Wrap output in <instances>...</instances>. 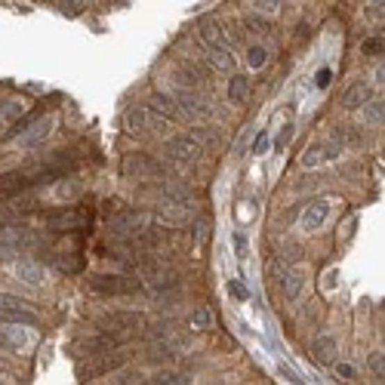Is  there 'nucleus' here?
<instances>
[{"mask_svg": "<svg viewBox=\"0 0 385 385\" xmlns=\"http://www.w3.org/2000/svg\"><path fill=\"white\" fill-rule=\"evenodd\" d=\"M327 219H330V201H327V197H318V201H311L302 210L299 225H302L305 231H318V228H324Z\"/></svg>", "mask_w": 385, "mask_h": 385, "instance_id": "10", "label": "nucleus"}, {"mask_svg": "<svg viewBox=\"0 0 385 385\" xmlns=\"http://www.w3.org/2000/svg\"><path fill=\"white\" fill-rule=\"evenodd\" d=\"M90 293H99V296H136V293H142V281H139V277H126V275H92L90 277Z\"/></svg>", "mask_w": 385, "mask_h": 385, "instance_id": "1", "label": "nucleus"}, {"mask_svg": "<svg viewBox=\"0 0 385 385\" xmlns=\"http://www.w3.org/2000/svg\"><path fill=\"white\" fill-rule=\"evenodd\" d=\"M176 105L185 111V114H191V117H206V114H213V102L204 96V92H197V90H179V96H176Z\"/></svg>", "mask_w": 385, "mask_h": 385, "instance_id": "9", "label": "nucleus"}, {"mask_svg": "<svg viewBox=\"0 0 385 385\" xmlns=\"http://www.w3.org/2000/svg\"><path fill=\"white\" fill-rule=\"evenodd\" d=\"M163 154H167L170 161H179V163H197L204 151L191 136H173V139L163 142Z\"/></svg>", "mask_w": 385, "mask_h": 385, "instance_id": "6", "label": "nucleus"}, {"mask_svg": "<svg viewBox=\"0 0 385 385\" xmlns=\"http://www.w3.org/2000/svg\"><path fill=\"white\" fill-rule=\"evenodd\" d=\"M120 170H124L126 179H158L161 182V176H167V167H163L158 158L145 154V151L126 154L124 163H120Z\"/></svg>", "mask_w": 385, "mask_h": 385, "instance_id": "2", "label": "nucleus"}, {"mask_svg": "<svg viewBox=\"0 0 385 385\" xmlns=\"http://www.w3.org/2000/svg\"><path fill=\"white\" fill-rule=\"evenodd\" d=\"M130 342L126 333H99V336H90L83 339L81 345V354H90V358H99V354H111V352H120V348Z\"/></svg>", "mask_w": 385, "mask_h": 385, "instance_id": "5", "label": "nucleus"}, {"mask_svg": "<svg viewBox=\"0 0 385 385\" xmlns=\"http://www.w3.org/2000/svg\"><path fill=\"white\" fill-rule=\"evenodd\" d=\"M145 385H188V376L179 370H158L154 376H148Z\"/></svg>", "mask_w": 385, "mask_h": 385, "instance_id": "20", "label": "nucleus"}, {"mask_svg": "<svg viewBox=\"0 0 385 385\" xmlns=\"http://www.w3.org/2000/svg\"><path fill=\"white\" fill-rule=\"evenodd\" d=\"M44 222L56 231H65V228H77L83 222V213L81 210H49L44 213Z\"/></svg>", "mask_w": 385, "mask_h": 385, "instance_id": "13", "label": "nucleus"}, {"mask_svg": "<svg viewBox=\"0 0 385 385\" xmlns=\"http://www.w3.org/2000/svg\"><path fill=\"white\" fill-rule=\"evenodd\" d=\"M244 28L249 34H268V22L262 16H247L244 19Z\"/></svg>", "mask_w": 385, "mask_h": 385, "instance_id": "29", "label": "nucleus"}, {"mask_svg": "<svg viewBox=\"0 0 385 385\" xmlns=\"http://www.w3.org/2000/svg\"><path fill=\"white\" fill-rule=\"evenodd\" d=\"M342 151V142L339 139H324V142H315V145L305 148L302 154V167H320V163H330L336 161Z\"/></svg>", "mask_w": 385, "mask_h": 385, "instance_id": "7", "label": "nucleus"}, {"mask_svg": "<svg viewBox=\"0 0 385 385\" xmlns=\"http://www.w3.org/2000/svg\"><path fill=\"white\" fill-rule=\"evenodd\" d=\"M197 34H201L206 53H231V49H228V40H225L222 25H219L216 19H204V22H201V31H197Z\"/></svg>", "mask_w": 385, "mask_h": 385, "instance_id": "11", "label": "nucleus"}, {"mask_svg": "<svg viewBox=\"0 0 385 385\" xmlns=\"http://www.w3.org/2000/svg\"><path fill=\"white\" fill-rule=\"evenodd\" d=\"M34 188L31 182V173H6L0 176V197H16L22 195V191Z\"/></svg>", "mask_w": 385, "mask_h": 385, "instance_id": "15", "label": "nucleus"}, {"mask_svg": "<svg viewBox=\"0 0 385 385\" xmlns=\"http://www.w3.org/2000/svg\"><path fill=\"white\" fill-rule=\"evenodd\" d=\"M376 81H379V83H385V62H382L379 68H376Z\"/></svg>", "mask_w": 385, "mask_h": 385, "instance_id": "40", "label": "nucleus"}, {"mask_svg": "<svg viewBox=\"0 0 385 385\" xmlns=\"http://www.w3.org/2000/svg\"><path fill=\"white\" fill-rule=\"evenodd\" d=\"M311 352H315V361H320V363H336V339L318 336L311 342Z\"/></svg>", "mask_w": 385, "mask_h": 385, "instance_id": "18", "label": "nucleus"}, {"mask_svg": "<svg viewBox=\"0 0 385 385\" xmlns=\"http://www.w3.org/2000/svg\"><path fill=\"white\" fill-rule=\"evenodd\" d=\"M363 124H370V126H376V124H382L385 120V102H370L367 108H363Z\"/></svg>", "mask_w": 385, "mask_h": 385, "instance_id": "25", "label": "nucleus"}, {"mask_svg": "<svg viewBox=\"0 0 385 385\" xmlns=\"http://www.w3.org/2000/svg\"><path fill=\"white\" fill-rule=\"evenodd\" d=\"M367 13L373 19H385V3H367Z\"/></svg>", "mask_w": 385, "mask_h": 385, "instance_id": "34", "label": "nucleus"}, {"mask_svg": "<svg viewBox=\"0 0 385 385\" xmlns=\"http://www.w3.org/2000/svg\"><path fill=\"white\" fill-rule=\"evenodd\" d=\"M176 354H179V342L161 339V342H154V345L148 348V354H145V358H148V361H173Z\"/></svg>", "mask_w": 385, "mask_h": 385, "instance_id": "19", "label": "nucleus"}, {"mask_svg": "<svg viewBox=\"0 0 385 385\" xmlns=\"http://www.w3.org/2000/svg\"><path fill=\"white\" fill-rule=\"evenodd\" d=\"M130 361V352H111V354H99V358H92L87 363H81V376H102V373H111V370L124 367V363Z\"/></svg>", "mask_w": 385, "mask_h": 385, "instance_id": "8", "label": "nucleus"}, {"mask_svg": "<svg viewBox=\"0 0 385 385\" xmlns=\"http://www.w3.org/2000/svg\"><path fill=\"white\" fill-rule=\"evenodd\" d=\"M367 363H370V370H373L376 379H385V354L382 352H370Z\"/></svg>", "mask_w": 385, "mask_h": 385, "instance_id": "28", "label": "nucleus"}, {"mask_svg": "<svg viewBox=\"0 0 385 385\" xmlns=\"http://www.w3.org/2000/svg\"><path fill=\"white\" fill-rule=\"evenodd\" d=\"M281 373H284V376H287V379H290V382H293V385H302V379H299V376H296V373H293V370H290V367H287V363H281Z\"/></svg>", "mask_w": 385, "mask_h": 385, "instance_id": "37", "label": "nucleus"}, {"mask_svg": "<svg viewBox=\"0 0 385 385\" xmlns=\"http://www.w3.org/2000/svg\"><path fill=\"white\" fill-rule=\"evenodd\" d=\"M0 345H6V348H25L28 345V336H25L22 330L6 327V330H0Z\"/></svg>", "mask_w": 385, "mask_h": 385, "instance_id": "23", "label": "nucleus"}, {"mask_svg": "<svg viewBox=\"0 0 385 385\" xmlns=\"http://www.w3.org/2000/svg\"><path fill=\"white\" fill-rule=\"evenodd\" d=\"M124 124H126V133H133V136H145V133H158L161 126L167 130V120L158 117L154 111H148L145 105H133V108H126L124 114Z\"/></svg>", "mask_w": 385, "mask_h": 385, "instance_id": "3", "label": "nucleus"}, {"mask_svg": "<svg viewBox=\"0 0 385 385\" xmlns=\"http://www.w3.org/2000/svg\"><path fill=\"white\" fill-rule=\"evenodd\" d=\"M13 275L22 277L25 284H44V265L40 262H28V259H16L13 262Z\"/></svg>", "mask_w": 385, "mask_h": 385, "instance_id": "16", "label": "nucleus"}, {"mask_svg": "<svg viewBox=\"0 0 385 385\" xmlns=\"http://www.w3.org/2000/svg\"><path fill=\"white\" fill-rule=\"evenodd\" d=\"M253 6H259V13H262V10H265V13H277L284 3H277V0H268V3H253Z\"/></svg>", "mask_w": 385, "mask_h": 385, "instance_id": "35", "label": "nucleus"}, {"mask_svg": "<svg viewBox=\"0 0 385 385\" xmlns=\"http://www.w3.org/2000/svg\"><path fill=\"white\" fill-rule=\"evenodd\" d=\"M145 324V315L142 311H105L102 318H99V327H102V333H126L130 336V330H136V327Z\"/></svg>", "mask_w": 385, "mask_h": 385, "instance_id": "4", "label": "nucleus"}, {"mask_svg": "<svg viewBox=\"0 0 385 385\" xmlns=\"http://www.w3.org/2000/svg\"><path fill=\"white\" fill-rule=\"evenodd\" d=\"M228 293H231L234 299H240V302H244V299H249V290H247L240 281H231V287H228Z\"/></svg>", "mask_w": 385, "mask_h": 385, "instance_id": "31", "label": "nucleus"}, {"mask_svg": "<svg viewBox=\"0 0 385 385\" xmlns=\"http://www.w3.org/2000/svg\"><path fill=\"white\" fill-rule=\"evenodd\" d=\"M336 376H342V379H354V376H358V370H354L352 363H336Z\"/></svg>", "mask_w": 385, "mask_h": 385, "instance_id": "33", "label": "nucleus"}, {"mask_svg": "<svg viewBox=\"0 0 385 385\" xmlns=\"http://www.w3.org/2000/svg\"><path fill=\"white\" fill-rule=\"evenodd\" d=\"M370 102H373V87H370L367 81H354L352 87L345 90V96H342V108H345V111L367 108Z\"/></svg>", "mask_w": 385, "mask_h": 385, "instance_id": "12", "label": "nucleus"}, {"mask_svg": "<svg viewBox=\"0 0 385 385\" xmlns=\"http://www.w3.org/2000/svg\"><path fill=\"white\" fill-rule=\"evenodd\" d=\"M290 136H293V126H284L281 139H277V145H284V142H290Z\"/></svg>", "mask_w": 385, "mask_h": 385, "instance_id": "39", "label": "nucleus"}, {"mask_svg": "<svg viewBox=\"0 0 385 385\" xmlns=\"http://www.w3.org/2000/svg\"><path fill=\"white\" fill-rule=\"evenodd\" d=\"M25 108H22V102L19 99H3L0 102V120H6V117H19Z\"/></svg>", "mask_w": 385, "mask_h": 385, "instance_id": "26", "label": "nucleus"}, {"mask_svg": "<svg viewBox=\"0 0 385 385\" xmlns=\"http://www.w3.org/2000/svg\"><path fill=\"white\" fill-rule=\"evenodd\" d=\"M191 139L201 145V151H204V145H213V148L219 145V133L210 130V126H197V130H191Z\"/></svg>", "mask_w": 385, "mask_h": 385, "instance_id": "24", "label": "nucleus"}, {"mask_svg": "<svg viewBox=\"0 0 385 385\" xmlns=\"http://www.w3.org/2000/svg\"><path fill=\"white\" fill-rule=\"evenodd\" d=\"M265 62H268L265 47H249V49H247V65H249V68H262Z\"/></svg>", "mask_w": 385, "mask_h": 385, "instance_id": "27", "label": "nucleus"}, {"mask_svg": "<svg viewBox=\"0 0 385 385\" xmlns=\"http://www.w3.org/2000/svg\"><path fill=\"white\" fill-rule=\"evenodd\" d=\"M327 83H330V68L318 71V87H327Z\"/></svg>", "mask_w": 385, "mask_h": 385, "instance_id": "38", "label": "nucleus"}, {"mask_svg": "<svg viewBox=\"0 0 385 385\" xmlns=\"http://www.w3.org/2000/svg\"><path fill=\"white\" fill-rule=\"evenodd\" d=\"M247 96H249V81L244 74H234L231 83H228V99H231V102H244Z\"/></svg>", "mask_w": 385, "mask_h": 385, "instance_id": "22", "label": "nucleus"}, {"mask_svg": "<svg viewBox=\"0 0 385 385\" xmlns=\"http://www.w3.org/2000/svg\"><path fill=\"white\" fill-rule=\"evenodd\" d=\"M234 249H238V256H247V240H244V234H234Z\"/></svg>", "mask_w": 385, "mask_h": 385, "instance_id": "36", "label": "nucleus"}, {"mask_svg": "<svg viewBox=\"0 0 385 385\" xmlns=\"http://www.w3.org/2000/svg\"><path fill=\"white\" fill-rule=\"evenodd\" d=\"M363 53H367V56H385V34H382V38H367V40H363Z\"/></svg>", "mask_w": 385, "mask_h": 385, "instance_id": "30", "label": "nucleus"}, {"mask_svg": "<svg viewBox=\"0 0 385 385\" xmlns=\"http://www.w3.org/2000/svg\"><path fill=\"white\" fill-rule=\"evenodd\" d=\"M305 284H309V275L302 272V268H293V272H287L281 277V293L287 302H296L299 296H302V290H305Z\"/></svg>", "mask_w": 385, "mask_h": 385, "instance_id": "14", "label": "nucleus"}, {"mask_svg": "<svg viewBox=\"0 0 385 385\" xmlns=\"http://www.w3.org/2000/svg\"><path fill=\"white\" fill-rule=\"evenodd\" d=\"M213 320H216V318H213V309H206V305H197V309L188 315V327H191V330H210Z\"/></svg>", "mask_w": 385, "mask_h": 385, "instance_id": "21", "label": "nucleus"}, {"mask_svg": "<svg viewBox=\"0 0 385 385\" xmlns=\"http://www.w3.org/2000/svg\"><path fill=\"white\" fill-rule=\"evenodd\" d=\"M151 105H154V111H158V114H163V120H182V108L176 105V99L167 96V92H154Z\"/></svg>", "mask_w": 385, "mask_h": 385, "instance_id": "17", "label": "nucleus"}, {"mask_svg": "<svg viewBox=\"0 0 385 385\" xmlns=\"http://www.w3.org/2000/svg\"><path fill=\"white\" fill-rule=\"evenodd\" d=\"M268 151V133L262 130L259 136H256V142H253V154H265Z\"/></svg>", "mask_w": 385, "mask_h": 385, "instance_id": "32", "label": "nucleus"}]
</instances>
